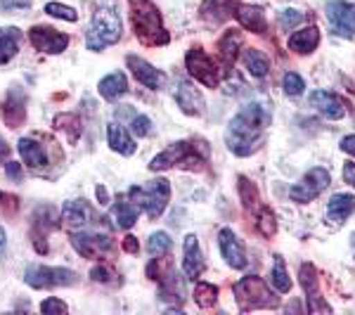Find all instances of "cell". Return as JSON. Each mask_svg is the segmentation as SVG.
Segmentation results:
<instances>
[{"label":"cell","instance_id":"26","mask_svg":"<svg viewBox=\"0 0 355 315\" xmlns=\"http://www.w3.org/2000/svg\"><path fill=\"white\" fill-rule=\"evenodd\" d=\"M97 90H100V95L105 97V100H119L121 95L128 93V76H125L123 71H114L110 76H105L97 85Z\"/></svg>","mask_w":355,"mask_h":315},{"label":"cell","instance_id":"7","mask_svg":"<svg viewBox=\"0 0 355 315\" xmlns=\"http://www.w3.org/2000/svg\"><path fill=\"white\" fill-rule=\"evenodd\" d=\"M24 282L33 289H57V287H73L78 284V275L69 268H50V266H33L26 268Z\"/></svg>","mask_w":355,"mask_h":315},{"label":"cell","instance_id":"30","mask_svg":"<svg viewBox=\"0 0 355 315\" xmlns=\"http://www.w3.org/2000/svg\"><path fill=\"white\" fill-rule=\"evenodd\" d=\"M53 124H55V128L64 130L67 140L71 142V145H76L78 137H81V130H83L81 119H78L76 114H69V112H64V114H57V117L53 119Z\"/></svg>","mask_w":355,"mask_h":315},{"label":"cell","instance_id":"40","mask_svg":"<svg viewBox=\"0 0 355 315\" xmlns=\"http://www.w3.org/2000/svg\"><path fill=\"white\" fill-rule=\"evenodd\" d=\"M282 88H284V93H287L289 97H296V95H301V93H303L306 83H303V78L299 76V74L289 71L287 76H284V81H282Z\"/></svg>","mask_w":355,"mask_h":315},{"label":"cell","instance_id":"20","mask_svg":"<svg viewBox=\"0 0 355 315\" xmlns=\"http://www.w3.org/2000/svg\"><path fill=\"white\" fill-rule=\"evenodd\" d=\"M308 100H311V107H315V110L324 114L327 119H334V121H339V119H343V114H346V102L339 95L329 93V90H315Z\"/></svg>","mask_w":355,"mask_h":315},{"label":"cell","instance_id":"54","mask_svg":"<svg viewBox=\"0 0 355 315\" xmlns=\"http://www.w3.org/2000/svg\"><path fill=\"white\" fill-rule=\"evenodd\" d=\"M5 247H8V237H5V230L0 228V256L5 254Z\"/></svg>","mask_w":355,"mask_h":315},{"label":"cell","instance_id":"33","mask_svg":"<svg viewBox=\"0 0 355 315\" xmlns=\"http://www.w3.org/2000/svg\"><path fill=\"white\" fill-rule=\"evenodd\" d=\"M270 278H272L275 289H277L279 294H287V291H291V280H289V273H287V266H284L282 256H275Z\"/></svg>","mask_w":355,"mask_h":315},{"label":"cell","instance_id":"22","mask_svg":"<svg viewBox=\"0 0 355 315\" xmlns=\"http://www.w3.org/2000/svg\"><path fill=\"white\" fill-rule=\"evenodd\" d=\"M107 142H110L112 150L119 152L121 157H133L135 150H137L135 140L128 135V130H125L119 121L107 126Z\"/></svg>","mask_w":355,"mask_h":315},{"label":"cell","instance_id":"38","mask_svg":"<svg viewBox=\"0 0 355 315\" xmlns=\"http://www.w3.org/2000/svg\"><path fill=\"white\" fill-rule=\"evenodd\" d=\"M259 230L263 237H275V232H277V221H275V214L268 206H263L261 214H259Z\"/></svg>","mask_w":355,"mask_h":315},{"label":"cell","instance_id":"24","mask_svg":"<svg viewBox=\"0 0 355 315\" xmlns=\"http://www.w3.org/2000/svg\"><path fill=\"white\" fill-rule=\"evenodd\" d=\"M239 0H204L202 5V19H209L214 24L230 19L232 12H237Z\"/></svg>","mask_w":355,"mask_h":315},{"label":"cell","instance_id":"10","mask_svg":"<svg viewBox=\"0 0 355 315\" xmlns=\"http://www.w3.org/2000/svg\"><path fill=\"white\" fill-rule=\"evenodd\" d=\"M185 67L194 81H199L206 88H218L220 83V69L214 65L209 55L202 48H192L185 57Z\"/></svg>","mask_w":355,"mask_h":315},{"label":"cell","instance_id":"31","mask_svg":"<svg viewBox=\"0 0 355 315\" xmlns=\"http://www.w3.org/2000/svg\"><path fill=\"white\" fill-rule=\"evenodd\" d=\"M114 219H116V225L123 228V230H128V228L135 225L137 221V214H140V206H137L133 199H128V202H116L112 209Z\"/></svg>","mask_w":355,"mask_h":315},{"label":"cell","instance_id":"5","mask_svg":"<svg viewBox=\"0 0 355 315\" xmlns=\"http://www.w3.org/2000/svg\"><path fill=\"white\" fill-rule=\"evenodd\" d=\"M234 296H237V306L242 308L244 313L256 311V308H277V296L268 289V284L263 282L256 275H249V278L239 280L234 284Z\"/></svg>","mask_w":355,"mask_h":315},{"label":"cell","instance_id":"2","mask_svg":"<svg viewBox=\"0 0 355 315\" xmlns=\"http://www.w3.org/2000/svg\"><path fill=\"white\" fill-rule=\"evenodd\" d=\"M130 3V24L137 41L147 48H162L171 41L168 31L164 26L162 12L152 0H128Z\"/></svg>","mask_w":355,"mask_h":315},{"label":"cell","instance_id":"12","mask_svg":"<svg viewBox=\"0 0 355 315\" xmlns=\"http://www.w3.org/2000/svg\"><path fill=\"white\" fill-rule=\"evenodd\" d=\"M327 19L329 26L336 36L353 38L355 36V5L346 3V0H327Z\"/></svg>","mask_w":355,"mask_h":315},{"label":"cell","instance_id":"37","mask_svg":"<svg viewBox=\"0 0 355 315\" xmlns=\"http://www.w3.org/2000/svg\"><path fill=\"white\" fill-rule=\"evenodd\" d=\"M237 182H239V185H237L239 197H242V202H244L246 209H251V206L259 202V187H256L249 178H239Z\"/></svg>","mask_w":355,"mask_h":315},{"label":"cell","instance_id":"35","mask_svg":"<svg viewBox=\"0 0 355 315\" xmlns=\"http://www.w3.org/2000/svg\"><path fill=\"white\" fill-rule=\"evenodd\" d=\"M194 301H197L199 308H214L216 301H218V287L209 282H199L194 287Z\"/></svg>","mask_w":355,"mask_h":315},{"label":"cell","instance_id":"43","mask_svg":"<svg viewBox=\"0 0 355 315\" xmlns=\"http://www.w3.org/2000/svg\"><path fill=\"white\" fill-rule=\"evenodd\" d=\"M130 128H133V133L137 137L152 135V121H150V117H142V114H137V117L133 119V124H130Z\"/></svg>","mask_w":355,"mask_h":315},{"label":"cell","instance_id":"13","mask_svg":"<svg viewBox=\"0 0 355 315\" xmlns=\"http://www.w3.org/2000/svg\"><path fill=\"white\" fill-rule=\"evenodd\" d=\"M28 41L36 50L45 55H60L69 48V36L53 26H33L28 31Z\"/></svg>","mask_w":355,"mask_h":315},{"label":"cell","instance_id":"36","mask_svg":"<svg viewBox=\"0 0 355 315\" xmlns=\"http://www.w3.org/2000/svg\"><path fill=\"white\" fill-rule=\"evenodd\" d=\"M171 249H173V242H171V237L166 232H154L150 242H147V251L152 256H166Z\"/></svg>","mask_w":355,"mask_h":315},{"label":"cell","instance_id":"32","mask_svg":"<svg viewBox=\"0 0 355 315\" xmlns=\"http://www.w3.org/2000/svg\"><path fill=\"white\" fill-rule=\"evenodd\" d=\"M244 65L254 74L256 78H266L268 71H270V65H268V57L256 48H249L244 50Z\"/></svg>","mask_w":355,"mask_h":315},{"label":"cell","instance_id":"23","mask_svg":"<svg viewBox=\"0 0 355 315\" xmlns=\"http://www.w3.org/2000/svg\"><path fill=\"white\" fill-rule=\"evenodd\" d=\"M355 211V197L353 194H334L329 199V206H327V221L331 225H343L351 214Z\"/></svg>","mask_w":355,"mask_h":315},{"label":"cell","instance_id":"53","mask_svg":"<svg viewBox=\"0 0 355 315\" xmlns=\"http://www.w3.org/2000/svg\"><path fill=\"white\" fill-rule=\"evenodd\" d=\"M8 154H10V145L3 140V137H0V164H3L5 159H8Z\"/></svg>","mask_w":355,"mask_h":315},{"label":"cell","instance_id":"1","mask_svg":"<svg viewBox=\"0 0 355 315\" xmlns=\"http://www.w3.org/2000/svg\"><path fill=\"white\" fill-rule=\"evenodd\" d=\"M268 124V114L266 107H261L259 102H249L246 107H242V112L232 119L227 126V150L237 157H249L261 147V137Z\"/></svg>","mask_w":355,"mask_h":315},{"label":"cell","instance_id":"47","mask_svg":"<svg viewBox=\"0 0 355 315\" xmlns=\"http://www.w3.org/2000/svg\"><path fill=\"white\" fill-rule=\"evenodd\" d=\"M33 0H0V8L3 10H26L31 8Z\"/></svg>","mask_w":355,"mask_h":315},{"label":"cell","instance_id":"25","mask_svg":"<svg viewBox=\"0 0 355 315\" xmlns=\"http://www.w3.org/2000/svg\"><path fill=\"white\" fill-rule=\"evenodd\" d=\"M234 17L239 19L246 31H254V33H266L268 31V22H266V15L259 5H239Z\"/></svg>","mask_w":355,"mask_h":315},{"label":"cell","instance_id":"4","mask_svg":"<svg viewBox=\"0 0 355 315\" xmlns=\"http://www.w3.org/2000/svg\"><path fill=\"white\" fill-rule=\"evenodd\" d=\"M121 36H123V24L116 10L100 8L93 15V22H90L88 33H85V45L93 53H102L107 45L121 41Z\"/></svg>","mask_w":355,"mask_h":315},{"label":"cell","instance_id":"3","mask_svg":"<svg viewBox=\"0 0 355 315\" xmlns=\"http://www.w3.org/2000/svg\"><path fill=\"white\" fill-rule=\"evenodd\" d=\"M206 157H209V145L206 142H173V145L168 147V150H164L162 154H157V157L152 159L150 169L154 173H159V171H166L171 169V166H180V169H187V171H202L204 169V162Z\"/></svg>","mask_w":355,"mask_h":315},{"label":"cell","instance_id":"52","mask_svg":"<svg viewBox=\"0 0 355 315\" xmlns=\"http://www.w3.org/2000/svg\"><path fill=\"white\" fill-rule=\"evenodd\" d=\"M95 194H97V199H100V204H110V194H107L105 185H97Z\"/></svg>","mask_w":355,"mask_h":315},{"label":"cell","instance_id":"8","mask_svg":"<svg viewBox=\"0 0 355 315\" xmlns=\"http://www.w3.org/2000/svg\"><path fill=\"white\" fill-rule=\"evenodd\" d=\"M57 209L53 204H38L31 214V242L38 254H48V235L57 230Z\"/></svg>","mask_w":355,"mask_h":315},{"label":"cell","instance_id":"9","mask_svg":"<svg viewBox=\"0 0 355 315\" xmlns=\"http://www.w3.org/2000/svg\"><path fill=\"white\" fill-rule=\"evenodd\" d=\"M327 187H329L327 169H322V166H315V169H311L306 176H303L301 182L291 185L289 197H291V202H296V204H308V202H313L318 194H322Z\"/></svg>","mask_w":355,"mask_h":315},{"label":"cell","instance_id":"15","mask_svg":"<svg viewBox=\"0 0 355 315\" xmlns=\"http://www.w3.org/2000/svg\"><path fill=\"white\" fill-rule=\"evenodd\" d=\"M173 97H175L178 107H180L187 117H202L204 110H206L204 95L199 93V88H194V85L187 83V81H180L175 85Z\"/></svg>","mask_w":355,"mask_h":315},{"label":"cell","instance_id":"11","mask_svg":"<svg viewBox=\"0 0 355 315\" xmlns=\"http://www.w3.org/2000/svg\"><path fill=\"white\" fill-rule=\"evenodd\" d=\"M71 247L85 259H107L114 254V239L110 235L97 232H73Z\"/></svg>","mask_w":355,"mask_h":315},{"label":"cell","instance_id":"14","mask_svg":"<svg viewBox=\"0 0 355 315\" xmlns=\"http://www.w3.org/2000/svg\"><path fill=\"white\" fill-rule=\"evenodd\" d=\"M128 69H130V74L140 81L142 85H147V88H152V90H162L166 81H168V76L162 71V69H157L154 65H150L147 60H142V57H137V55H128Z\"/></svg>","mask_w":355,"mask_h":315},{"label":"cell","instance_id":"6","mask_svg":"<svg viewBox=\"0 0 355 315\" xmlns=\"http://www.w3.org/2000/svg\"><path fill=\"white\" fill-rule=\"evenodd\" d=\"M128 199H133L140 209L147 211L152 221H157L166 211V204L171 199V182L166 178H157L147 182L145 187H130Z\"/></svg>","mask_w":355,"mask_h":315},{"label":"cell","instance_id":"45","mask_svg":"<svg viewBox=\"0 0 355 315\" xmlns=\"http://www.w3.org/2000/svg\"><path fill=\"white\" fill-rule=\"evenodd\" d=\"M41 311H43L45 315H50V313L64 315V313L69 311V306H67L64 301H60V299H45V301L41 303Z\"/></svg>","mask_w":355,"mask_h":315},{"label":"cell","instance_id":"29","mask_svg":"<svg viewBox=\"0 0 355 315\" xmlns=\"http://www.w3.org/2000/svg\"><path fill=\"white\" fill-rule=\"evenodd\" d=\"M218 50H220L223 62H225L227 67H232L234 60H237L239 53H242V33L234 31V28L225 31V36H223L218 43Z\"/></svg>","mask_w":355,"mask_h":315},{"label":"cell","instance_id":"49","mask_svg":"<svg viewBox=\"0 0 355 315\" xmlns=\"http://www.w3.org/2000/svg\"><path fill=\"white\" fill-rule=\"evenodd\" d=\"M123 249L128 251V254H137V251H140V244H137V237H133V235H128V237L123 239Z\"/></svg>","mask_w":355,"mask_h":315},{"label":"cell","instance_id":"18","mask_svg":"<svg viewBox=\"0 0 355 315\" xmlns=\"http://www.w3.org/2000/svg\"><path fill=\"white\" fill-rule=\"evenodd\" d=\"M218 242H220L223 259H225L227 266L234 268V271H242L246 266V251H244V244L237 239V235L225 228V230H220L218 235Z\"/></svg>","mask_w":355,"mask_h":315},{"label":"cell","instance_id":"34","mask_svg":"<svg viewBox=\"0 0 355 315\" xmlns=\"http://www.w3.org/2000/svg\"><path fill=\"white\" fill-rule=\"evenodd\" d=\"M299 282H301V287L306 289L308 299H313V296H320V289H318V271H315V266H311V263H303V266H301Z\"/></svg>","mask_w":355,"mask_h":315},{"label":"cell","instance_id":"39","mask_svg":"<svg viewBox=\"0 0 355 315\" xmlns=\"http://www.w3.org/2000/svg\"><path fill=\"white\" fill-rule=\"evenodd\" d=\"M45 15L55 17V19H64V22H76L78 19V12L69 5H62V3H48L45 5Z\"/></svg>","mask_w":355,"mask_h":315},{"label":"cell","instance_id":"21","mask_svg":"<svg viewBox=\"0 0 355 315\" xmlns=\"http://www.w3.org/2000/svg\"><path fill=\"white\" fill-rule=\"evenodd\" d=\"M93 219V209L88 206L85 199H73V202H67L64 209H62V228H69V230H76V228L85 225Z\"/></svg>","mask_w":355,"mask_h":315},{"label":"cell","instance_id":"19","mask_svg":"<svg viewBox=\"0 0 355 315\" xmlns=\"http://www.w3.org/2000/svg\"><path fill=\"white\" fill-rule=\"evenodd\" d=\"M182 271H185L187 280H197L204 271V256L199 249L197 235H187L182 242Z\"/></svg>","mask_w":355,"mask_h":315},{"label":"cell","instance_id":"17","mask_svg":"<svg viewBox=\"0 0 355 315\" xmlns=\"http://www.w3.org/2000/svg\"><path fill=\"white\" fill-rule=\"evenodd\" d=\"M17 150H19V157L24 159V164L31 171H43L45 166H50L48 147L41 140H36V137H21L17 142Z\"/></svg>","mask_w":355,"mask_h":315},{"label":"cell","instance_id":"27","mask_svg":"<svg viewBox=\"0 0 355 315\" xmlns=\"http://www.w3.org/2000/svg\"><path fill=\"white\" fill-rule=\"evenodd\" d=\"M19 43H21V31L17 26L0 28V65H8L19 53Z\"/></svg>","mask_w":355,"mask_h":315},{"label":"cell","instance_id":"48","mask_svg":"<svg viewBox=\"0 0 355 315\" xmlns=\"http://www.w3.org/2000/svg\"><path fill=\"white\" fill-rule=\"evenodd\" d=\"M5 173H8L10 180H21V164L5 162Z\"/></svg>","mask_w":355,"mask_h":315},{"label":"cell","instance_id":"42","mask_svg":"<svg viewBox=\"0 0 355 315\" xmlns=\"http://www.w3.org/2000/svg\"><path fill=\"white\" fill-rule=\"evenodd\" d=\"M0 211H3L5 216H15L17 211H19V197L0 190Z\"/></svg>","mask_w":355,"mask_h":315},{"label":"cell","instance_id":"51","mask_svg":"<svg viewBox=\"0 0 355 315\" xmlns=\"http://www.w3.org/2000/svg\"><path fill=\"white\" fill-rule=\"evenodd\" d=\"M343 180H346L348 185L355 187V164L348 162L346 166H343Z\"/></svg>","mask_w":355,"mask_h":315},{"label":"cell","instance_id":"46","mask_svg":"<svg viewBox=\"0 0 355 315\" xmlns=\"http://www.w3.org/2000/svg\"><path fill=\"white\" fill-rule=\"evenodd\" d=\"M112 278H114V273L105 263H100V266H95L93 271H90V280H95V282H110Z\"/></svg>","mask_w":355,"mask_h":315},{"label":"cell","instance_id":"16","mask_svg":"<svg viewBox=\"0 0 355 315\" xmlns=\"http://www.w3.org/2000/svg\"><path fill=\"white\" fill-rule=\"evenodd\" d=\"M3 119H5V124H8L10 128H19V126L26 121V93L19 88V85L10 88L8 97H5Z\"/></svg>","mask_w":355,"mask_h":315},{"label":"cell","instance_id":"44","mask_svg":"<svg viewBox=\"0 0 355 315\" xmlns=\"http://www.w3.org/2000/svg\"><path fill=\"white\" fill-rule=\"evenodd\" d=\"M166 268H168V261L164 259H152L150 266H147V278L152 280H164L166 278Z\"/></svg>","mask_w":355,"mask_h":315},{"label":"cell","instance_id":"50","mask_svg":"<svg viewBox=\"0 0 355 315\" xmlns=\"http://www.w3.org/2000/svg\"><path fill=\"white\" fill-rule=\"evenodd\" d=\"M341 150L346 154H351V157H355V135H346L341 140Z\"/></svg>","mask_w":355,"mask_h":315},{"label":"cell","instance_id":"41","mask_svg":"<svg viewBox=\"0 0 355 315\" xmlns=\"http://www.w3.org/2000/svg\"><path fill=\"white\" fill-rule=\"evenodd\" d=\"M303 22V12H299V10H282L279 12V26L284 28V31H291V28H296Z\"/></svg>","mask_w":355,"mask_h":315},{"label":"cell","instance_id":"28","mask_svg":"<svg viewBox=\"0 0 355 315\" xmlns=\"http://www.w3.org/2000/svg\"><path fill=\"white\" fill-rule=\"evenodd\" d=\"M318 43H320V31L315 26H308L289 38V50H294L296 55H311L318 48Z\"/></svg>","mask_w":355,"mask_h":315}]
</instances>
